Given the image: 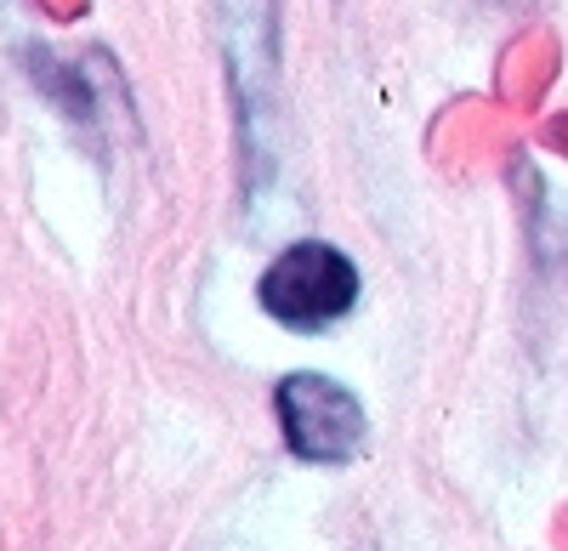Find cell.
I'll list each match as a JSON object with an SVG mask.
<instances>
[{
    "label": "cell",
    "instance_id": "cell-1",
    "mask_svg": "<svg viewBox=\"0 0 568 551\" xmlns=\"http://www.w3.org/2000/svg\"><path fill=\"white\" fill-rule=\"evenodd\" d=\"M222 58L233 80L245 131V165L251 182L273 171V120H278V40H273V0H216Z\"/></svg>",
    "mask_w": 568,
    "mask_h": 551
},
{
    "label": "cell",
    "instance_id": "cell-2",
    "mask_svg": "<svg viewBox=\"0 0 568 551\" xmlns=\"http://www.w3.org/2000/svg\"><path fill=\"white\" fill-rule=\"evenodd\" d=\"M256 296H262V307L278 318V325L313 336V330H329L336 318L353 313V302H358V267L336 245L302 239V245L278 251L267 262Z\"/></svg>",
    "mask_w": 568,
    "mask_h": 551
},
{
    "label": "cell",
    "instance_id": "cell-3",
    "mask_svg": "<svg viewBox=\"0 0 568 551\" xmlns=\"http://www.w3.org/2000/svg\"><path fill=\"white\" fill-rule=\"evenodd\" d=\"M273 409H278V427H284V443H291L296 461H313V467H342L358 455L364 443V409L358 398L329 381V376H284L278 392H273Z\"/></svg>",
    "mask_w": 568,
    "mask_h": 551
},
{
    "label": "cell",
    "instance_id": "cell-4",
    "mask_svg": "<svg viewBox=\"0 0 568 551\" xmlns=\"http://www.w3.org/2000/svg\"><path fill=\"white\" fill-rule=\"evenodd\" d=\"M506 143H511V109L506 103H478V98L455 103L433 131V154L444 165H460V171L500 160Z\"/></svg>",
    "mask_w": 568,
    "mask_h": 551
},
{
    "label": "cell",
    "instance_id": "cell-5",
    "mask_svg": "<svg viewBox=\"0 0 568 551\" xmlns=\"http://www.w3.org/2000/svg\"><path fill=\"white\" fill-rule=\"evenodd\" d=\"M557 63H562V52H557V40L546 34V29H535V34H517L506 52H500V69H495V98L511 109V114H529L546 91H551V80H557Z\"/></svg>",
    "mask_w": 568,
    "mask_h": 551
},
{
    "label": "cell",
    "instance_id": "cell-6",
    "mask_svg": "<svg viewBox=\"0 0 568 551\" xmlns=\"http://www.w3.org/2000/svg\"><path fill=\"white\" fill-rule=\"evenodd\" d=\"M546 143H551V149H557V154L568 160V114H557V120L546 125Z\"/></svg>",
    "mask_w": 568,
    "mask_h": 551
},
{
    "label": "cell",
    "instance_id": "cell-7",
    "mask_svg": "<svg viewBox=\"0 0 568 551\" xmlns=\"http://www.w3.org/2000/svg\"><path fill=\"white\" fill-rule=\"evenodd\" d=\"M557 534H562V545H568V512H562V523H557Z\"/></svg>",
    "mask_w": 568,
    "mask_h": 551
}]
</instances>
